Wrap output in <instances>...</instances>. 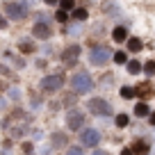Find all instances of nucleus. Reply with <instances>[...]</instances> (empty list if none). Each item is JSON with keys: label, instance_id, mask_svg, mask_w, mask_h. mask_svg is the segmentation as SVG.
Wrapping results in <instances>:
<instances>
[{"label": "nucleus", "instance_id": "obj_1", "mask_svg": "<svg viewBox=\"0 0 155 155\" xmlns=\"http://www.w3.org/2000/svg\"><path fill=\"white\" fill-rule=\"evenodd\" d=\"M71 87L75 89L78 94H87V91H91L94 80H91V75H89V73L80 71V73H75V75L71 78Z\"/></svg>", "mask_w": 155, "mask_h": 155}, {"label": "nucleus", "instance_id": "obj_19", "mask_svg": "<svg viewBox=\"0 0 155 155\" xmlns=\"http://www.w3.org/2000/svg\"><path fill=\"white\" fill-rule=\"evenodd\" d=\"M135 91H137V96H148V94H150V87H148V84H141V87H137Z\"/></svg>", "mask_w": 155, "mask_h": 155}, {"label": "nucleus", "instance_id": "obj_16", "mask_svg": "<svg viewBox=\"0 0 155 155\" xmlns=\"http://www.w3.org/2000/svg\"><path fill=\"white\" fill-rule=\"evenodd\" d=\"M128 71H130L132 75H135V73H139V71H141V64L132 59V62H128Z\"/></svg>", "mask_w": 155, "mask_h": 155}, {"label": "nucleus", "instance_id": "obj_29", "mask_svg": "<svg viewBox=\"0 0 155 155\" xmlns=\"http://www.w3.org/2000/svg\"><path fill=\"white\" fill-rule=\"evenodd\" d=\"M44 2H46V5H48V7H53V5H57V0H44Z\"/></svg>", "mask_w": 155, "mask_h": 155}, {"label": "nucleus", "instance_id": "obj_22", "mask_svg": "<svg viewBox=\"0 0 155 155\" xmlns=\"http://www.w3.org/2000/svg\"><path fill=\"white\" fill-rule=\"evenodd\" d=\"M55 18H57L59 23H66V21H68V14H66V12H64V9H59L57 14H55Z\"/></svg>", "mask_w": 155, "mask_h": 155}, {"label": "nucleus", "instance_id": "obj_15", "mask_svg": "<svg viewBox=\"0 0 155 155\" xmlns=\"http://www.w3.org/2000/svg\"><path fill=\"white\" fill-rule=\"evenodd\" d=\"M137 91L132 87H121V98H135Z\"/></svg>", "mask_w": 155, "mask_h": 155}, {"label": "nucleus", "instance_id": "obj_9", "mask_svg": "<svg viewBox=\"0 0 155 155\" xmlns=\"http://www.w3.org/2000/svg\"><path fill=\"white\" fill-rule=\"evenodd\" d=\"M78 55H80V46H75V44H73V46H66V48H64L62 59H64L66 64H73V62L78 59Z\"/></svg>", "mask_w": 155, "mask_h": 155}, {"label": "nucleus", "instance_id": "obj_14", "mask_svg": "<svg viewBox=\"0 0 155 155\" xmlns=\"http://www.w3.org/2000/svg\"><path fill=\"white\" fill-rule=\"evenodd\" d=\"M135 114H137V116H150V114H148V105H146V103H137Z\"/></svg>", "mask_w": 155, "mask_h": 155}, {"label": "nucleus", "instance_id": "obj_11", "mask_svg": "<svg viewBox=\"0 0 155 155\" xmlns=\"http://www.w3.org/2000/svg\"><path fill=\"white\" fill-rule=\"evenodd\" d=\"M112 39L121 44V41H128L130 37H128V30L123 28V25H119V28H114V30H112Z\"/></svg>", "mask_w": 155, "mask_h": 155}, {"label": "nucleus", "instance_id": "obj_17", "mask_svg": "<svg viewBox=\"0 0 155 155\" xmlns=\"http://www.w3.org/2000/svg\"><path fill=\"white\" fill-rule=\"evenodd\" d=\"M128 121H130V119H128L126 114H119V116H116V126H119V128H126Z\"/></svg>", "mask_w": 155, "mask_h": 155}, {"label": "nucleus", "instance_id": "obj_13", "mask_svg": "<svg viewBox=\"0 0 155 155\" xmlns=\"http://www.w3.org/2000/svg\"><path fill=\"white\" fill-rule=\"evenodd\" d=\"M53 146H55V148L66 146V135H64V132H55V135H53Z\"/></svg>", "mask_w": 155, "mask_h": 155}, {"label": "nucleus", "instance_id": "obj_25", "mask_svg": "<svg viewBox=\"0 0 155 155\" xmlns=\"http://www.w3.org/2000/svg\"><path fill=\"white\" fill-rule=\"evenodd\" d=\"M73 5H75L73 0H62V9H64V12H66V9H73Z\"/></svg>", "mask_w": 155, "mask_h": 155}, {"label": "nucleus", "instance_id": "obj_30", "mask_svg": "<svg viewBox=\"0 0 155 155\" xmlns=\"http://www.w3.org/2000/svg\"><path fill=\"white\" fill-rule=\"evenodd\" d=\"M148 121H150V126H155V112H153V114L148 116Z\"/></svg>", "mask_w": 155, "mask_h": 155}, {"label": "nucleus", "instance_id": "obj_7", "mask_svg": "<svg viewBox=\"0 0 155 155\" xmlns=\"http://www.w3.org/2000/svg\"><path fill=\"white\" fill-rule=\"evenodd\" d=\"M98 141H101V132L96 128H87L82 132V144L84 146H98Z\"/></svg>", "mask_w": 155, "mask_h": 155}, {"label": "nucleus", "instance_id": "obj_31", "mask_svg": "<svg viewBox=\"0 0 155 155\" xmlns=\"http://www.w3.org/2000/svg\"><path fill=\"white\" fill-rule=\"evenodd\" d=\"M91 155H110V153H105V150H94Z\"/></svg>", "mask_w": 155, "mask_h": 155}, {"label": "nucleus", "instance_id": "obj_12", "mask_svg": "<svg viewBox=\"0 0 155 155\" xmlns=\"http://www.w3.org/2000/svg\"><path fill=\"white\" fill-rule=\"evenodd\" d=\"M128 50H130V53H139V50H141V39L130 37V39H128Z\"/></svg>", "mask_w": 155, "mask_h": 155}, {"label": "nucleus", "instance_id": "obj_8", "mask_svg": "<svg viewBox=\"0 0 155 155\" xmlns=\"http://www.w3.org/2000/svg\"><path fill=\"white\" fill-rule=\"evenodd\" d=\"M32 34L37 39H50V37H53V28H50L48 23H34Z\"/></svg>", "mask_w": 155, "mask_h": 155}, {"label": "nucleus", "instance_id": "obj_27", "mask_svg": "<svg viewBox=\"0 0 155 155\" xmlns=\"http://www.w3.org/2000/svg\"><path fill=\"white\" fill-rule=\"evenodd\" d=\"M121 155H135V153H132V148H123V150H121Z\"/></svg>", "mask_w": 155, "mask_h": 155}, {"label": "nucleus", "instance_id": "obj_10", "mask_svg": "<svg viewBox=\"0 0 155 155\" xmlns=\"http://www.w3.org/2000/svg\"><path fill=\"white\" fill-rule=\"evenodd\" d=\"M150 150V146H148V141H144V139H137L135 144H132V153L135 155H146Z\"/></svg>", "mask_w": 155, "mask_h": 155}, {"label": "nucleus", "instance_id": "obj_26", "mask_svg": "<svg viewBox=\"0 0 155 155\" xmlns=\"http://www.w3.org/2000/svg\"><path fill=\"white\" fill-rule=\"evenodd\" d=\"M23 150H25V155H32V146L30 144H23Z\"/></svg>", "mask_w": 155, "mask_h": 155}, {"label": "nucleus", "instance_id": "obj_3", "mask_svg": "<svg viewBox=\"0 0 155 155\" xmlns=\"http://www.w3.org/2000/svg\"><path fill=\"white\" fill-rule=\"evenodd\" d=\"M5 14L9 16V18L21 21V18H25V16H28V5H25L23 0H16V2H7V5H5Z\"/></svg>", "mask_w": 155, "mask_h": 155}, {"label": "nucleus", "instance_id": "obj_28", "mask_svg": "<svg viewBox=\"0 0 155 155\" xmlns=\"http://www.w3.org/2000/svg\"><path fill=\"white\" fill-rule=\"evenodd\" d=\"M5 28H7V21L2 18V16H0V30H5Z\"/></svg>", "mask_w": 155, "mask_h": 155}, {"label": "nucleus", "instance_id": "obj_21", "mask_svg": "<svg viewBox=\"0 0 155 155\" xmlns=\"http://www.w3.org/2000/svg\"><path fill=\"white\" fill-rule=\"evenodd\" d=\"M18 48L23 50V53H32V50H34V46H32V44H28V41H21V44H18Z\"/></svg>", "mask_w": 155, "mask_h": 155}, {"label": "nucleus", "instance_id": "obj_6", "mask_svg": "<svg viewBox=\"0 0 155 155\" xmlns=\"http://www.w3.org/2000/svg\"><path fill=\"white\" fill-rule=\"evenodd\" d=\"M66 126L71 128V130H80V128L84 126V114L82 110H71L66 114Z\"/></svg>", "mask_w": 155, "mask_h": 155}, {"label": "nucleus", "instance_id": "obj_20", "mask_svg": "<svg viewBox=\"0 0 155 155\" xmlns=\"http://www.w3.org/2000/svg\"><path fill=\"white\" fill-rule=\"evenodd\" d=\"M114 62H116V64H126V53H123V50L114 53Z\"/></svg>", "mask_w": 155, "mask_h": 155}, {"label": "nucleus", "instance_id": "obj_4", "mask_svg": "<svg viewBox=\"0 0 155 155\" xmlns=\"http://www.w3.org/2000/svg\"><path fill=\"white\" fill-rule=\"evenodd\" d=\"M62 84H64V75H62V73H53V75H46L44 80H41V89L48 91V94L59 91Z\"/></svg>", "mask_w": 155, "mask_h": 155}, {"label": "nucleus", "instance_id": "obj_5", "mask_svg": "<svg viewBox=\"0 0 155 155\" xmlns=\"http://www.w3.org/2000/svg\"><path fill=\"white\" fill-rule=\"evenodd\" d=\"M87 107H89V112H91V114H96V116H107V114L112 112V105L105 101V98H91Z\"/></svg>", "mask_w": 155, "mask_h": 155}, {"label": "nucleus", "instance_id": "obj_23", "mask_svg": "<svg viewBox=\"0 0 155 155\" xmlns=\"http://www.w3.org/2000/svg\"><path fill=\"white\" fill-rule=\"evenodd\" d=\"M66 155H84V153H82V148H80V146H71Z\"/></svg>", "mask_w": 155, "mask_h": 155}, {"label": "nucleus", "instance_id": "obj_24", "mask_svg": "<svg viewBox=\"0 0 155 155\" xmlns=\"http://www.w3.org/2000/svg\"><path fill=\"white\" fill-rule=\"evenodd\" d=\"M144 71L148 73V75H155V62H148V64L144 66Z\"/></svg>", "mask_w": 155, "mask_h": 155}, {"label": "nucleus", "instance_id": "obj_18", "mask_svg": "<svg viewBox=\"0 0 155 155\" xmlns=\"http://www.w3.org/2000/svg\"><path fill=\"white\" fill-rule=\"evenodd\" d=\"M73 18H75V21H84V18H87V9H75V12H73Z\"/></svg>", "mask_w": 155, "mask_h": 155}, {"label": "nucleus", "instance_id": "obj_2", "mask_svg": "<svg viewBox=\"0 0 155 155\" xmlns=\"http://www.w3.org/2000/svg\"><path fill=\"white\" fill-rule=\"evenodd\" d=\"M110 57H112V53H110L107 46H94V48L89 50V62H91L94 66H103V64H107Z\"/></svg>", "mask_w": 155, "mask_h": 155}]
</instances>
